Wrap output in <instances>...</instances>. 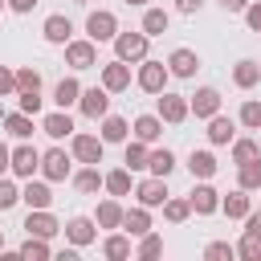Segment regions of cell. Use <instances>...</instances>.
Returning <instances> with one entry per match:
<instances>
[{
  "instance_id": "cell-1",
  "label": "cell",
  "mask_w": 261,
  "mask_h": 261,
  "mask_svg": "<svg viewBox=\"0 0 261 261\" xmlns=\"http://www.w3.org/2000/svg\"><path fill=\"white\" fill-rule=\"evenodd\" d=\"M167 77H171V69L163 65V61H151V57H143L139 61V90H147V94H163L167 90Z\"/></svg>"
},
{
  "instance_id": "cell-2",
  "label": "cell",
  "mask_w": 261,
  "mask_h": 261,
  "mask_svg": "<svg viewBox=\"0 0 261 261\" xmlns=\"http://www.w3.org/2000/svg\"><path fill=\"white\" fill-rule=\"evenodd\" d=\"M114 33H118V16H114V12L98 8V12H90V16H86V37H90L94 45L114 41Z\"/></svg>"
},
{
  "instance_id": "cell-3",
  "label": "cell",
  "mask_w": 261,
  "mask_h": 261,
  "mask_svg": "<svg viewBox=\"0 0 261 261\" xmlns=\"http://www.w3.org/2000/svg\"><path fill=\"white\" fill-rule=\"evenodd\" d=\"M147 45H151L147 33H114V53H118V61H143V57H147Z\"/></svg>"
},
{
  "instance_id": "cell-4",
  "label": "cell",
  "mask_w": 261,
  "mask_h": 261,
  "mask_svg": "<svg viewBox=\"0 0 261 261\" xmlns=\"http://www.w3.org/2000/svg\"><path fill=\"white\" fill-rule=\"evenodd\" d=\"M8 171L20 175V179H33V171H41V151L29 147V143H20V147L8 155Z\"/></svg>"
},
{
  "instance_id": "cell-5",
  "label": "cell",
  "mask_w": 261,
  "mask_h": 261,
  "mask_svg": "<svg viewBox=\"0 0 261 261\" xmlns=\"http://www.w3.org/2000/svg\"><path fill=\"white\" fill-rule=\"evenodd\" d=\"M77 106H82L86 118H102V114H110V90L106 86H90V90H82Z\"/></svg>"
},
{
  "instance_id": "cell-6",
  "label": "cell",
  "mask_w": 261,
  "mask_h": 261,
  "mask_svg": "<svg viewBox=\"0 0 261 261\" xmlns=\"http://www.w3.org/2000/svg\"><path fill=\"white\" fill-rule=\"evenodd\" d=\"M188 114H196V118H212V114H220V90L200 86V90L188 98Z\"/></svg>"
},
{
  "instance_id": "cell-7",
  "label": "cell",
  "mask_w": 261,
  "mask_h": 261,
  "mask_svg": "<svg viewBox=\"0 0 261 261\" xmlns=\"http://www.w3.org/2000/svg\"><path fill=\"white\" fill-rule=\"evenodd\" d=\"M69 151H73V159H77V163H102L106 143H102V135H73Z\"/></svg>"
},
{
  "instance_id": "cell-8",
  "label": "cell",
  "mask_w": 261,
  "mask_h": 261,
  "mask_svg": "<svg viewBox=\"0 0 261 261\" xmlns=\"http://www.w3.org/2000/svg\"><path fill=\"white\" fill-rule=\"evenodd\" d=\"M69 155L61 151V147H53V151H45L41 155V175L49 179V184H61V179H69Z\"/></svg>"
},
{
  "instance_id": "cell-9",
  "label": "cell",
  "mask_w": 261,
  "mask_h": 261,
  "mask_svg": "<svg viewBox=\"0 0 261 261\" xmlns=\"http://www.w3.org/2000/svg\"><path fill=\"white\" fill-rule=\"evenodd\" d=\"M24 228H29V237H57L61 232V224H57V216L49 212V208H29V216H24Z\"/></svg>"
},
{
  "instance_id": "cell-10",
  "label": "cell",
  "mask_w": 261,
  "mask_h": 261,
  "mask_svg": "<svg viewBox=\"0 0 261 261\" xmlns=\"http://www.w3.org/2000/svg\"><path fill=\"white\" fill-rule=\"evenodd\" d=\"M65 65H73V69L98 65V45L94 41H65Z\"/></svg>"
},
{
  "instance_id": "cell-11",
  "label": "cell",
  "mask_w": 261,
  "mask_h": 261,
  "mask_svg": "<svg viewBox=\"0 0 261 261\" xmlns=\"http://www.w3.org/2000/svg\"><path fill=\"white\" fill-rule=\"evenodd\" d=\"M188 204H192V212H200V216H212V212L220 208V192H216V188H212L208 179H200V184L192 188Z\"/></svg>"
},
{
  "instance_id": "cell-12",
  "label": "cell",
  "mask_w": 261,
  "mask_h": 261,
  "mask_svg": "<svg viewBox=\"0 0 261 261\" xmlns=\"http://www.w3.org/2000/svg\"><path fill=\"white\" fill-rule=\"evenodd\" d=\"M102 86L110 90V94H122V90H130V65L126 61H106L102 65Z\"/></svg>"
},
{
  "instance_id": "cell-13",
  "label": "cell",
  "mask_w": 261,
  "mask_h": 261,
  "mask_svg": "<svg viewBox=\"0 0 261 261\" xmlns=\"http://www.w3.org/2000/svg\"><path fill=\"white\" fill-rule=\"evenodd\" d=\"M135 196H139L143 208H163V200H167V179H163V175H151V179H143V184L135 188Z\"/></svg>"
},
{
  "instance_id": "cell-14",
  "label": "cell",
  "mask_w": 261,
  "mask_h": 261,
  "mask_svg": "<svg viewBox=\"0 0 261 261\" xmlns=\"http://www.w3.org/2000/svg\"><path fill=\"white\" fill-rule=\"evenodd\" d=\"M45 41L49 45H65V41H73V20L69 16H61V12H53V16H45Z\"/></svg>"
},
{
  "instance_id": "cell-15",
  "label": "cell",
  "mask_w": 261,
  "mask_h": 261,
  "mask_svg": "<svg viewBox=\"0 0 261 261\" xmlns=\"http://www.w3.org/2000/svg\"><path fill=\"white\" fill-rule=\"evenodd\" d=\"M159 118H163V122H171V126H175V122H184V118H188V98H184V94H167V90H163V94H159Z\"/></svg>"
},
{
  "instance_id": "cell-16",
  "label": "cell",
  "mask_w": 261,
  "mask_h": 261,
  "mask_svg": "<svg viewBox=\"0 0 261 261\" xmlns=\"http://www.w3.org/2000/svg\"><path fill=\"white\" fill-rule=\"evenodd\" d=\"M65 237H69V245L86 249V245H94V237H98V224H94L90 216H73V220L65 224Z\"/></svg>"
},
{
  "instance_id": "cell-17",
  "label": "cell",
  "mask_w": 261,
  "mask_h": 261,
  "mask_svg": "<svg viewBox=\"0 0 261 261\" xmlns=\"http://www.w3.org/2000/svg\"><path fill=\"white\" fill-rule=\"evenodd\" d=\"M130 130H135V139H139V143H147V147H151V143H159V139H163V118H159V114H139Z\"/></svg>"
},
{
  "instance_id": "cell-18",
  "label": "cell",
  "mask_w": 261,
  "mask_h": 261,
  "mask_svg": "<svg viewBox=\"0 0 261 261\" xmlns=\"http://www.w3.org/2000/svg\"><path fill=\"white\" fill-rule=\"evenodd\" d=\"M167 69H171L175 77H196V69H200V57H196L192 49H171V57H167Z\"/></svg>"
},
{
  "instance_id": "cell-19",
  "label": "cell",
  "mask_w": 261,
  "mask_h": 261,
  "mask_svg": "<svg viewBox=\"0 0 261 261\" xmlns=\"http://www.w3.org/2000/svg\"><path fill=\"white\" fill-rule=\"evenodd\" d=\"M20 200H24L29 208H49V204H53V192H49V179H29V184L20 188Z\"/></svg>"
},
{
  "instance_id": "cell-20",
  "label": "cell",
  "mask_w": 261,
  "mask_h": 261,
  "mask_svg": "<svg viewBox=\"0 0 261 261\" xmlns=\"http://www.w3.org/2000/svg\"><path fill=\"white\" fill-rule=\"evenodd\" d=\"M249 208H253V200H249V192H245V188H237V192H228V196L220 200V212H224L228 220H245V216H249Z\"/></svg>"
},
{
  "instance_id": "cell-21",
  "label": "cell",
  "mask_w": 261,
  "mask_h": 261,
  "mask_svg": "<svg viewBox=\"0 0 261 261\" xmlns=\"http://www.w3.org/2000/svg\"><path fill=\"white\" fill-rule=\"evenodd\" d=\"M232 82H237L241 90H253V86L261 82V61H253V57H241V61L232 65Z\"/></svg>"
},
{
  "instance_id": "cell-22",
  "label": "cell",
  "mask_w": 261,
  "mask_h": 261,
  "mask_svg": "<svg viewBox=\"0 0 261 261\" xmlns=\"http://www.w3.org/2000/svg\"><path fill=\"white\" fill-rule=\"evenodd\" d=\"M237 139V126H232V118H220V114H212L208 118V143L212 147H228Z\"/></svg>"
},
{
  "instance_id": "cell-23",
  "label": "cell",
  "mask_w": 261,
  "mask_h": 261,
  "mask_svg": "<svg viewBox=\"0 0 261 261\" xmlns=\"http://www.w3.org/2000/svg\"><path fill=\"white\" fill-rule=\"evenodd\" d=\"M41 130H45L49 139H65V135H73V118H69L65 110H53V114L41 118Z\"/></svg>"
},
{
  "instance_id": "cell-24",
  "label": "cell",
  "mask_w": 261,
  "mask_h": 261,
  "mask_svg": "<svg viewBox=\"0 0 261 261\" xmlns=\"http://www.w3.org/2000/svg\"><path fill=\"white\" fill-rule=\"evenodd\" d=\"M188 171H192V179H212L216 175V155L212 151H192L188 155Z\"/></svg>"
},
{
  "instance_id": "cell-25",
  "label": "cell",
  "mask_w": 261,
  "mask_h": 261,
  "mask_svg": "<svg viewBox=\"0 0 261 261\" xmlns=\"http://www.w3.org/2000/svg\"><path fill=\"white\" fill-rule=\"evenodd\" d=\"M237 188H245V192L261 188V155L249 159V163H237Z\"/></svg>"
},
{
  "instance_id": "cell-26",
  "label": "cell",
  "mask_w": 261,
  "mask_h": 261,
  "mask_svg": "<svg viewBox=\"0 0 261 261\" xmlns=\"http://www.w3.org/2000/svg\"><path fill=\"white\" fill-rule=\"evenodd\" d=\"M77 98H82V86H77V77H61V82H57V90H53V102H57V110H69Z\"/></svg>"
},
{
  "instance_id": "cell-27",
  "label": "cell",
  "mask_w": 261,
  "mask_h": 261,
  "mask_svg": "<svg viewBox=\"0 0 261 261\" xmlns=\"http://www.w3.org/2000/svg\"><path fill=\"white\" fill-rule=\"evenodd\" d=\"M147 171H151V175H163V179H167V175L175 171V155H171L167 147H159V151H147Z\"/></svg>"
},
{
  "instance_id": "cell-28",
  "label": "cell",
  "mask_w": 261,
  "mask_h": 261,
  "mask_svg": "<svg viewBox=\"0 0 261 261\" xmlns=\"http://www.w3.org/2000/svg\"><path fill=\"white\" fill-rule=\"evenodd\" d=\"M73 188H77L82 196H94V192L102 188V171H98V163H86V167L73 175Z\"/></svg>"
},
{
  "instance_id": "cell-29",
  "label": "cell",
  "mask_w": 261,
  "mask_h": 261,
  "mask_svg": "<svg viewBox=\"0 0 261 261\" xmlns=\"http://www.w3.org/2000/svg\"><path fill=\"white\" fill-rule=\"evenodd\" d=\"M94 224H98V228H122V204H118V200H102Z\"/></svg>"
},
{
  "instance_id": "cell-30",
  "label": "cell",
  "mask_w": 261,
  "mask_h": 261,
  "mask_svg": "<svg viewBox=\"0 0 261 261\" xmlns=\"http://www.w3.org/2000/svg\"><path fill=\"white\" fill-rule=\"evenodd\" d=\"M122 228L130 232V237H143V232H151V212L139 204V208H130V212H122Z\"/></svg>"
},
{
  "instance_id": "cell-31",
  "label": "cell",
  "mask_w": 261,
  "mask_h": 261,
  "mask_svg": "<svg viewBox=\"0 0 261 261\" xmlns=\"http://www.w3.org/2000/svg\"><path fill=\"white\" fill-rule=\"evenodd\" d=\"M102 257H106V261H126V257H130V237L110 232V237L102 241Z\"/></svg>"
},
{
  "instance_id": "cell-32",
  "label": "cell",
  "mask_w": 261,
  "mask_h": 261,
  "mask_svg": "<svg viewBox=\"0 0 261 261\" xmlns=\"http://www.w3.org/2000/svg\"><path fill=\"white\" fill-rule=\"evenodd\" d=\"M126 118L118 114H102V143H126Z\"/></svg>"
},
{
  "instance_id": "cell-33",
  "label": "cell",
  "mask_w": 261,
  "mask_h": 261,
  "mask_svg": "<svg viewBox=\"0 0 261 261\" xmlns=\"http://www.w3.org/2000/svg\"><path fill=\"white\" fill-rule=\"evenodd\" d=\"M102 188H106L110 196H126V192H130V167H114V171H106V175H102Z\"/></svg>"
},
{
  "instance_id": "cell-34",
  "label": "cell",
  "mask_w": 261,
  "mask_h": 261,
  "mask_svg": "<svg viewBox=\"0 0 261 261\" xmlns=\"http://www.w3.org/2000/svg\"><path fill=\"white\" fill-rule=\"evenodd\" d=\"M167 24H171V16H167L163 8H147V12H143V33H147V37H163Z\"/></svg>"
},
{
  "instance_id": "cell-35",
  "label": "cell",
  "mask_w": 261,
  "mask_h": 261,
  "mask_svg": "<svg viewBox=\"0 0 261 261\" xmlns=\"http://www.w3.org/2000/svg\"><path fill=\"white\" fill-rule=\"evenodd\" d=\"M4 130H8L12 139H29V135H33V114H24V110L4 114Z\"/></svg>"
},
{
  "instance_id": "cell-36",
  "label": "cell",
  "mask_w": 261,
  "mask_h": 261,
  "mask_svg": "<svg viewBox=\"0 0 261 261\" xmlns=\"http://www.w3.org/2000/svg\"><path fill=\"white\" fill-rule=\"evenodd\" d=\"M261 155V143L257 139H232V163H249Z\"/></svg>"
},
{
  "instance_id": "cell-37",
  "label": "cell",
  "mask_w": 261,
  "mask_h": 261,
  "mask_svg": "<svg viewBox=\"0 0 261 261\" xmlns=\"http://www.w3.org/2000/svg\"><path fill=\"white\" fill-rule=\"evenodd\" d=\"M159 253H163V237H159V232H143V237H139V249H135V257L151 261V257H159Z\"/></svg>"
},
{
  "instance_id": "cell-38",
  "label": "cell",
  "mask_w": 261,
  "mask_h": 261,
  "mask_svg": "<svg viewBox=\"0 0 261 261\" xmlns=\"http://www.w3.org/2000/svg\"><path fill=\"white\" fill-rule=\"evenodd\" d=\"M16 257H24V261H45V257H49V245H45V237H29V241L16 249Z\"/></svg>"
},
{
  "instance_id": "cell-39",
  "label": "cell",
  "mask_w": 261,
  "mask_h": 261,
  "mask_svg": "<svg viewBox=\"0 0 261 261\" xmlns=\"http://www.w3.org/2000/svg\"><path fill=\"white\" fill-rule=\"evenodd\" d=\"M122 163H126L130 171H143V167H147V143H139V139H135V143H126Z\"/></svg>"
},
{
  "instance_id": "cell-40",
  "label": "cell",
  "mask_w": 261,
  "mask_h": 261,
  "mask_svg": "<svg viewBox=\"0 0 261 261\" xmlns=\"http://www.w3.org/2000/svg\"><path fill=\"white\" fill-rule=\"evenodd\" d=\"M163 216H167L171 224H184V220L192 216V204H188V200H171V196H167V200H163Z\"/></svg>"
},
{
  "instance_id": "cell-41",
  "label": "cell",
  "mask_w": 261,
  "mask_h": 261,
  "mask_svg": "<svg viewBox=\"0 0 261 261\" xmlns=\"http://www.w3.org/2000/svg\"><path fill=\"white\" fill-rule=\"evenodd\" d=\"M237 253H241L245 261H261V232H249V228H245V237H241Z\"/></svg>"
},
{
  "instance_id": "cell-42",
  "label": "cell",
  "mask_w": 261,
  "mask_h": 261,
  "mask_svg": "<svg viewBox=\"0 0 261 261\" xmlns=\"http://www.w3.org/2000/svg\"><path fill=\"white\" fill-rule=\"evenodd\" d=\"M241 126L245 130H261V102H241Z\"/></svg>"
},
{
  "instance_id": "cell-43",
  "label": "cell",
  "mask_w": 261,
  "mask_h": 261,
  "mask_svg": "<svg viewBox=\"0 0 261 261\" xmlns=\"http://www.w3.org/2000/svg\"><path fill=\"white\" fill-rule=\"evenodd\" d=\"M16 200H20V188H16L12 179H4V175H0V212H8Z\"/></svg>"
},
{
  "instance_id": "cell-44",
  "label": "cell",
  "mask_w": 261,
  "mask_h": 261,
  "mask_svg": "<svg viewBox=\"0 0 261 261\" xmlns=\"http://www.w3.org/2000/svg\"><path fill=\"white\" fill-rule=\"evenodd\" d=\"M16 102H20V110H24V114H41V90H20V94H16Z\"/></svg>"
},
{
  "instance_id": "cell-45",
  "label": "cell",
  "mask_w": 261,
  "mask_h": 261,
  "mask_svg": "<svg viewBox=\"0 0 261 261\" xmlns=\"http://www.w3.org/2000/svg\"><path fill=\"white\" fill-rule=\"evenodd\" d=\"M204 257H208V261H224V257H237V245H228V241H212V245L204 249Z\"/></svg>"
},
{
  "instance_id": "cell-46",
  "label": "cell",
  "mask_w": 261,
  "mask_h": 261,
  "mask_svg": "<svg viewBox=\"0 0 261 261\" xmlns=\"http://www.w3.org/2000/svg\"><path fill=\"white\" fill-rule=\"evenodd\" d=\"M20 90H41V73L37 69H16V94Z\"/></svg>"
},
{
  "instance_id": "cell-47",
  "label": "cell",
  "mask_w": 261,
  "mask_h": 261,
  "mask_svg": "<svg viewBox=\"0 0 261 261\" xmlns=\"http://www.w3.org/2000/svg\"><path fill=\"white\" fill-rule=\"evenodd\" d=\"M245 24H249L253 33H261V0H249V4H245Z\"/></svg>"
},
{
  "instance_id": "cell-48",
  "label": "cell",
  "mask_w": 261,
  "mask_h": 261,
  "mask_svg": "<svg viewBox=\"0 0 261 261\" xmlns=\"http://www.w3.org/2000/svg\"><path fill=\"white\" fill-rule=\"evenodd\" d=\"M8 94H16V73L0 65V98H8Z\"/></svg>"
},
{
  "instance_id": "cell-49",
  "label": "cell",
  "mask_w": 261,
  "mask_h": 261,
  "mask_svg": "<svg viewBox=\"0 0 261 261\" xmlns=\"http://www.w3.org/2000/svg\"><path fill=\"white\" fill-rule=\"evenodd\" d=\"M4 4H8V8H12V12H20V16H24V12H33V8H37V0H4Z\"/></svg>"
},
{
  "instance_id": "cell-50",
  "label": "cell",
  "mask_w": 261,
  "mask_h": 261,
  "mask_svg": "<svg viewBox=\"0 0 261 261\" xmlns=\"http://www.w3.org/2000/svg\"><path fill=\"white\" fill-rule=\"evenodd\" d=\"M216 4H220L224 12H245V4H249V0H216Z\"/></svg>"
},
{
  "instance_id": "cell-51",
  "label": "cell",
  "mask_w": 261,
  "mask_h": 261,
  "mask_svg": "<svg viewBox=\"0 0 261 261\" xmlns=\"http://www.w3.org/2000/svg\"><path fill=\"white\" fill-rule=\"evenodd\" d=\"M200 4H204V0H175L179 12H200Z\"/></svg>"
},
{
  "instance_id": "cell-52",
  "label": "cell",
  "mask_w": 261,
  "mask_h": 261,
  "mask_svg": "<svg viewBox=\"0 0 261 261\" xmlns=\"http://www.w3.org/2000/svg\"><path fill=\"white\" fill-rule=\"evenodd\" d=\"M8 155H12V151H8V147H4V143H0V175H4V171H8Z\"/></svg>"
},
{
  "instance_id": "cell-53",
  "label": "cell",
  "mask_w": 261,
  "mask_h": 261,
  "mask_svg": "<svg viewBox=\"0 0 261 261\" xmlns=\"http://www.w3.org/2000/svg\"><path fill=\"white\" fill-rule=\"evenodd\" d=\"M126 4H147V0H126Z\"/></svg>"
},
{
  "instance_id": "cell-54",
  "label": "cell",
  "mask_w": 261,
  "mask_h": 261,
  "mask_svg": "<svg viewBox=\"0 0 261 261\" xmlns=\"http://www.w3.org/2000/svg\"><path fill=\"white\" fill-rule=\"evenodd\" d=\"M0 253H4V232H0Z\"/></svg>"
},
{
  "instance_id": "cell-55",
  "label": "cell",
  "mask_w": 261,
  "mask_h": 261,
  "mask_svg": "<svg viewBox=\"0 0 261 261\" xmlns=\"http://www.w3.org/2000/svg\"><path fill=\"white\" fill-rule=\"evenodd\" d=\"M73 4H90V0H73Z\"/></svg>"
},
{
  "instance_id": "cell-56",
  "label": "cell",
  "mask_w": 261,
  "mask_h": 261,
  "mask_svg": "<svg viewBox=\"0 0 261 261\" xmlns=\"http://www.w3.org/2000/svg\"><path fill=\"white\" fill-rule=\"evenodd\" d=\"M0 8H4V0H0Z\"/></svg>"
}]
</instances>
